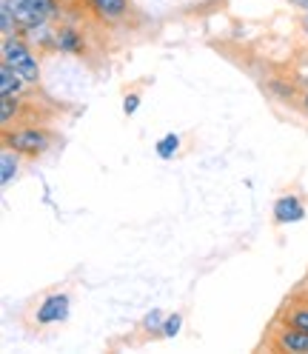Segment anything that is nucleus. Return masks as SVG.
I'll return each mask as SVG.
<instances>
[{
	"label": "nucleus",
	"mask_w": 308,
	"mask_h": 354,
	"mask_svg": "<svg viewBox=\"0 0 308 354\" xmlns=\"http://www.w3.org/2000/svg\"><path fill=\"white\" fill-rule=\"evenodd\" d=\"M3 63L12 66V69H15L20 77H23V80H29V83H35V80L40 77V66H37L35 55H32L20 40L6 37V43H3Z\"/></svg>",
	"instance_id": "f257e3e1"
},
{
	"label": "nucleus",
	"mask_w": 308,
	"mask_h": 354,
	"mask_svg": "<svg viewBox=\"0 0 308 354\" xmlns=\"http://www.w3.org/2000/svg\"><path fill=\"white\" fill-rule=\"evenodd\" d=\"M9 143L15 146V151L40 154L43 149L49 146V135H43V131H37V129H26V131H17V135H12Z\"/></svg>",
	"instance_id": "f03ea898"
},
{
	"label": "nucleus",
	"mask_w": 308,
	"mask_h": 354,
	"mask_svg": "<svg viewBox=\"0 0 308 354\" xmlns=\"http://www.w3.org/2000/svg\"><path fill=\"white\" fill-rule=\"evenodd\" d=\"M66 315H69V297L66 295H55L37 308V320L40 323H57Z\"/></svg>",
	"instance_id": "7ed1b4c3"
},
{
	"label": "nucleus",
	"mask_w": 308,
	"mask_h": 354,
	"mask_svg": "<svg viewBox=\"0 0 308 354\" xmlns=\"http://www.w3.org/2000/svg\"><path fill=\"white\" fill-rule=\"evenodd\" d=\"M277 348L282 351H308V331L300 328H289L277 337Z\"/></svg>",
	"instance_id": "20e7f679"
},
{
	"label": "nucleus",
	"mask_w": 308,
	"mask_h": 354,
	"mask_svg": "<svg viewBox=\"0 0 308 354\" xmlns=\"http://www.w3.org/2000/svg\"><path fill=\"white\" fill-rule=\"evenodd\" d=\"M274 214H277L280 223H289V220L302 217V206H300V201H294V197H282V201H277V206H274Z\"/></svg>",
	"instance_id": "39448f33"
},
{
	"label": "nucleus",
	"mask_w": 308,
	"mask_h": 354,
	"mask_svg": "<svg viewBox=\"0 0 308 354\" xmlns=\"http://www.w3.org/2000/svg\"><path fill=\"white\" fill-rule=\"evenodd\" d=\"M285 323H289V328L308 331V303H302V306H285Z\"/></svg>",
	"instance_id": "423d86ee"
},
{
	"label": "nucleus",
	"mask_w": 308,
	"mask_h": 354,
	"mask_svg": "<svg viewBox=\"0 0 308 354\" xmlns=\"http://www.w3.org/2000/svg\"><path fill=\"white\" fill-rule=\"evenodd\" d=\"M20 80H23V77H20V75L12 69V66H6V63H3V69H0V95H3V97L17 95Z\"/></svg>",
	"instance_id": "0eeeda50"
},
{
	"label": "nucleus",
	"mask_w": 308,
	"mask_h": 354,
	"mask_svg": "<svg viewBox=\"0 0 308 354\" xmlns=\"http://www.w3.org/2000/svg\"><path fill=\"white\" fill-rule=\"evenodd\" d=\"M23 3H26V9L40 20V24H43V20H49V17L55 15V9H57L55 0H23Z\"/></svg>",
	"instance_id": "6e6552de"
},
{
	"label": "nucleus",
	"mask_w": 308,
	"mask_h": 354,
	"mask_svg": "<svg viewBox=\"0 0 308 354\" xmlns=\"http://www.w3.org/2000/svg\"><path fill=\"white\" fill-rule=\"evenodd\" d=\"M92 3L103 17H120L126 12V0H92Z\"/></svg>",
	"instance_id": "1a4fd4ad"
},
{
	"label": "nucleus",
	"mask_w": 308,
	"mask_h": 354,
	"mask_svg": "<svg viewBox=\"0 0 308 354\" xmlns=\"http://www.w3.org/2000/svg\"><path fill=\"white\" fill-rule=\"evenodd\" d=\"M57 46L63 52H80V37L75 29H60L57 32Z\"/></svg>",
	"instance_id": "9d476101"
},
{
	"label": "nucleus",
	"mask_w": 308,
	"mask_h": 354,
	"mask_svg": "<svg viewBox=\"0 0 308 354\" xmlns=\"http://www.w3.org/2000/svg\"><path fill=\"white\" fill-rule=\"evenodd\" d=\"M177 146H180V138H177V135H166V138L157 143V154H160V158H171V154L177 151Z\"/></svg>",
	"instance_id": "9b49d317"
},
{
	"label": "nucleus",
	"mask_w": 308,
	"mask_h": 354,
	"mask_svg": "<svg viewBox=\"0 0 308 354\" xmlns=\"http://www.w3.org/2000/svg\"><path fill=\"white\" fill-rule=\"evenodd\" d=\"M0 163H3V174H0V177H3V183H9L12 174L17 171V158L12 151H3V160H0Z\"/></svg>",
	"instance_id": "f8f14e48"
},
{
	"label": "nucleus",
	"mask_w": 308,
	"mask_h": 354,
	"mask_svg": "<svg viewBox=\"0 0 308 354\" xmlns=\"http://www.w3.org/2000/svg\"><path fill=\"white\" fill-rule=\"evenodd\" d=\"M177 331H180V315H174V317H169L166 323H163V335H177Z\"/></svg>",
	"instance_id": "ddd939ff"
},
{
	"label": "nucleus",
	"mask_w": 308,
	"mask_h": 354,
	"mask_svg": "<svg viewBox=\"0 0 308 354\" xmlns=\"http://www.w3.org/2000/svg\"><path fill=\"white\" fill-rule=\"evenodd\" d=\"M12 109H15V100H12V95H9V97H3V106H0V120H3V123H9Z\"/></svg>",
	"instance_id": "4468645a"
},
{
	"label": "nucleus",
	"mask_w": 308,
	"mask_h": 354,
	"mask_svg": "<svg viewBox=\"0 0 308 354\" xmlns=\"http://www.w3.org/2000/svg\"><path fill=\"white\" fill-rule=\"evenodd\" d=\"M160 323H163L160 312H151V315L146 317V326H148V331H151V328H160Z\"/></svg>",
	"instance_id": "2eb2a0df"
},
{
	"label": "nucleus",
	"mask_w": 308,
	"mask_h": 354,
	"mask_svg": "<svg viewBox=\"0 0 308 354\" xmlns=\"http://www.w3.org/2000/svg\"><path fill=\"white\" fill-rule=\"evenodd\" d=\"M137 100H140L137 95H128V97H126V103H123V109H126V115H131V112H135V109H137Z\"/></svg>",
	"instance_id": "dca6fc26"
},
{
	"label": "nucleus",
	"mask_w": 308,
	"mask_h": 354,
	"mask_svg": "<svg viewBox=\"0 0 308 354\" xmlns=\"http://www.w3.org/2000/svg\"><path fill=\"white\" fill-rule=\"evenodd\" d=\"M297 3H300L302 9H308V0H297Z\"/></svg>",
	"instance_id": "f3484780"
},
{
	"label": "nucleus",
	"mask_w": 308,
	"mask_h": 354,
	"mask_svg": "<svg viewBox=\"0 0 308 354\" xmlns=\"http://www.w3.org/2000/svg\"><path fill=\"white\" fill-rule=\"evenodd\" d=\"M305 26H308V20H305Z\"/></svg>",
	"instance_id": "a211bd4d"
},
{
	"label": "nucleus",
	"mask_w": 308,
	"mask_h": 354,
	"mask_svg": "<svg viewBox=\"0 0 308 354\" xmlns=\"http://www.w3.org/2000/svg\"><path fill=\"white\" fill-rule=\"evenodd\" d=\"M305 103H308V97H305Z\"/></svg>",
	"instance_id": "6ab92c4d"
}]
</instances>
